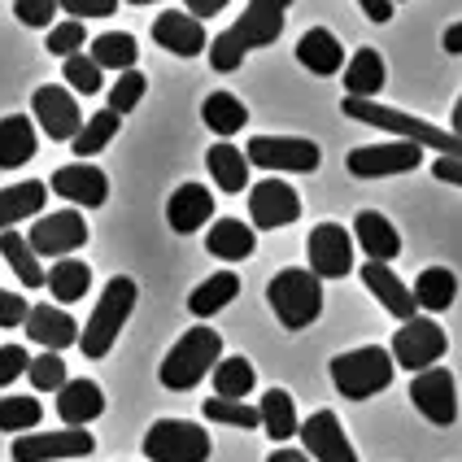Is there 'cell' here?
<instances>
[{
  "mask_svg": "<svg viewBox=\"0 0 462 462\" xmlns=\"http://www.w3.org/2000/svg\"><path fill=\"white\" fill-rule=\"evenodd\" d=\"M266 462H310V454L306 449H275Z\"/></svg>",
  "mask_w": 462,
  "mask_h": 462,
  "instance_id": "54",
  "label": "cell"
},
{
  "mask_svg": "<svg viewBox=\"0 0 462 462\" xmlns=\"http://www.w3.org/2000/svg\"><path fill=\"white\" fill-rule=\"evenodd\" d=\"M345 92L354 97V101H371L380 88H384V57L375 49H358L349 61H345Z\"/></svg>",
  "mask_w": 462,
  "mask_h": 462,
  "instance_id": "29",
  "label": "cell"
},
{
  "mask_svg": "<svg viewBox=\"0 0 462 462\" xmlns=\"http://www.w3.org/2000/svg\"><path fill=\"white\" fill-rule=\"evenodd\" d=\"M393 5H397V0H393Z\"/></svg>",
  "mask_w": 462,
  "mask_h": 462,
  "instance_id": "57",
  "label": "cell"
},
{
  "mask_svg": "<svg viewBox=\"0 0 462 462\" xmlns=\"http://www.w3.org/2000/svg\"><path fill=\"white\" fill-rule=\"evenodd\" d=\"M49 52L52 57H75L83 44H88V31H83V23H75V18H66V23H57L49 31Z\"/></svg>",
  "mask_w": 462,
  "mask_h": 462,
  "instance_id": "45",
  "label": "cell"
},
{
  "mask_svg": "<svg viewBox=\"0 0 462 462\" xmlns=\"http://www.w3.org/2000/svg\"><path fill=\"white\" fill-rule=\"evenodd\" d=\"M144 88H149V79L140 75V70H127V75L109 88V109H114L118 118H123V114H131L135 105L144 101Z\"/></svg>",
  "mask_w": 462,
  "mask_h": 462,
  "instance_id": "43",
  "label": "cell"
},
{
  "mask_svg": "<svg viewBox=\"0 0 462 462\" xmlns=\"http://www.w3.org/2000/svg\"><path fill=\"white\" fill-rule=\"evenodd\" d=\"M358 5L371 23H388V18H393V0H358Z\"/></svg>",
  "mask_w": 462,
  "mask_h": 462,
  "instance_id": "52",
  "label": "cell"
},
{
  "mask_svg": "<svg viewBox=\"0 0 462 462\" xmlns=\"http://www.w3.org/2000/svg\"><path fill=\"white\" fill-rule=\"evenodd\" d=\"M432 175H437L440 183H462V162L458 157H437V162H432Z\"/></svg>",
  "mask_w": 462,
  "mask_h": 462,
  "instance_id": "51",
  "label": "cell"
},
{
  "mask_svg": "<svg viewBox=\"0 0 462 462\" xmlns=\"http://www.w3.org/2000/svg\"><path fill=\"white\" fill-rule=\"evenodd\" d=\"M26 375H31V388H35V393H61V388L70 384L66 358H61V354H40V358H31Z\"/></svg>",
  "mask_w": 462,
  "mask_h": 462,
  "instance_id": "41",
  "label": "cell"
},
{
  "mask_svg": "<svg viewBox=\"0 0 462 462\" xmlns=\"http://www.w3.org/2000/svg\"><path fill=\"white\" fill-rule=\"evenodd\" d=\"M135 57H140V49H135V35H127V31H109V35H92V61L101 66V70H135Z\"/></svg>",
  "mask_w": 462,
  "mask_h": 462,
  "instance_id": "37",
  "label": "cell"
},
{
  "mask_svg": "<svg viewBox=\"0 0 462 462\" xmlns=\"http://www.w3.org/2000/svg\"><path fill=\"white\" fill-rule=\"evenodd\" d=\"M131 5H153V0H131Z\"/></svg>",
  "mask_w": 462,
  "mask_h": 462,
  "instance_id": "56",
  "label": "cell"
},
{
  "mask_svg": "<svg viewBox=\"0 0 462 462\" xmlns=\"http://www.w3.org/2000/svg\"><path fill=\"white\" fill-rule=\"evenodd\" d=\"M411 402L414 411L423 414L428 423H437V428H449L458 419V384H454V375L445 366H428V371L414 375Z\"/></svg>",
  "mask_w": 462,
  "mask_h": 462,
  "instance_id": "13",
  "label": "cell"
},
{
  "mask_svg": "<svg viewBox=\"0 0 462 462\" xmlns=\"http://www.w3.org/2000/svg\"><path fill=\"white\" fill-rule=\"evenodd\" d=\"M206 249L214 257H223V262H245V257H254L257 236H254V227L240 223V218H218L206 236Z\"/></svg>",
  "mask_w": 462,
  "mask_h": 462,
  "instance_id": "30",
  "label": "cell"
},
{
  "mask_svg": "<svg viewBox=\"0 0 462 462\" xmlns=\"http://www.w3.org/2000/svg\"><path fill=\"white\" fill-rule=\"evenodd\" d=\"M349 175L358 180H384V175H406V171H419L423 166V149L411 144V140H393V144H366V149H354L345 157Z\"/></svg>",
  "mask_w": 462,
  "mask_h": 462,
  "instance_id": "12",
  "label": "cell"
},
{
  "mask_svg": "<svg viewBox=\"0 0 462 462\" xmlns=\"http://www.w3.org/2000/svg\"><path fill=\"white\" fill-rule=\"evenodd\" d=\"M209 214H214V197H209V188H201V183H183L166 201V223H171V231H180V236L201 231L209 223Z\"/></svg>",
  "mask_w": 462,
  "mask_h": 462,
  "instance_id": "22",
  "label": "cell"
},
{
  "mask_svg": "<svg viewBox=\"0 0 462 462\" xmlns=\"http://www.w3.org/2000/svg\"><path fill=\"white\" fill-rule=\"evenodd\" d=\"M414 306L428 310V314H440V310L454 306V297H458V275L449 271V266H423L419 275H414Z\"/></svg>",
  "mask_w": 462,
  "mask_h": 462,
  "instance_id": "27",
  "label": "cell"
},
{
  "mask_svg": "<svg viewBox=\"0 0 462 462\" xmlns=\"http://www.w3.org/2000/svg\"><path fill=\"white\" fill-rule=\"evenodd\" d=\"M26 314H31V306H26L18 292H5L0 288V328H23Z\"/></svg>",
  "mask_w": 462,
  "mask_h": 462,
  "instance_id": "49",
  "label": "cell"
},
{
  "mask_svg": "<svg viewBox=\"0 0 462 462\" xmlns=\"http://www.w3.org/2000/svg\"><path fill=\"white\" fill-rule=\"evenodd\" d=\"M297 61L306 66L310 75L328 79V75H340L345 70V49H340V40H336L328 26H314L301 35V44H297Z\"/></svg>",
  "mask_w": 462,
  "mask_h": 462,
  "instance_id": "25",
  "label": "cell"
},
{
  "mask_svg": "<svg viewBox=\"0 0 462 462\" xmlns=\"http://www.w3.org/2000/svg\"><path fill=\"white\" fill-rule=\"evenodd\" d=\"M310 249V271L319 280H345L354 271V236L340 223H319L306 240Z\"/></svg>",
  "mask_w": 462,
  "mask_h": 462,
  "instance_id": "14",
  "label": "cell"
},
{
  "mask_svg": "<svg viewBox=\"0 0 462 462\" xmlns=\"http://www.w3.org/2000/svg\"><path fill=\"white\" fill-rule=\"evenodd\" d=\"M249 214H254V227L257 231H275V227H288L301 218V197L297 188L283 180H262L254 183L249 192Z\"/></svg>",
  "mask_w": 462,
  "mask_h": 462,
  "instance_id": "16",
  "label": "cell"
},
{
  "mask_svg": "<svg viewBox=\"0 0 462 462\" xmlns=\"http://www.w3.org/2000/svg\"><path fill=\"white\" fill-rule=\"evenodd\" d=\"M257 414H262V428H266V437L280 440V445L301 432L297 406H292V397H288L283 388H266V393H262V406H257Z\"/></svg>",
  "mask_w": 462,
  "mask_h": 462,
  "instance_id": "32",
  "label": "cell"
},
{
  "mask_svg": "<svg viewBox=\"0 0 462 462\" xmlns=\"http://www.w3.org/2000/svg\"><path fill=\"white\" fill-rule=\"evenodd\" d=\"M454 135H462V97H458V105H454Z\"/></svg>",
  "mask_w": 462,
  "mask_h": 462,
  "instance_id": "55",
  "label": "cell"
},
{
  "mask_svg": "<svg viewBox=\"0 0 462 462\" xmlns=\"http://www.w3.org/2000/svg\"><path fill=\"white\" fill-rule=\"evenodd\" d=\"M297 437L306 445L310 462H358L354 445H349V437H345V428H340V419L332 411H314L301 423Z\"/></svg>",
  "mask_w": 462,
  "mask_h": 462,
  "instance_id": "17",
  "label": "cell"
},
{
  "mask_svg": "<svg viewBox=\"0 0 462 462\" xmlns=\"http://www.w3.org/2000/svg\"><path fill=\"white\" fill-rule=\"evenodd\" d=\"M206 166L223 192H245V188H249V157L240 153L236 144H227V140H218V144L209 149Z\"/></svg>",
  "mask_w": 462,
  "mask_h": 462,
  "instance_id": "33",
  "label": "cell"
},
{
  "mask_svg": "<svg viewBox=\"0 0 462 462\" xmlns=\"http://www.w3.org/2000/svg\"><path fill=\"white\" fill-rule=\"evenodd\" d=\"M40 149V135L31 127V118L26 114H9V118H0V171H18L26 166L31 157Z\"/></svg>",
  "mask_w": 462,
  "mask_h": 462,
  "instance_id": "26",
  "label": "cell"
},
{
  "mask_svg": "<svg viewBox=\"0 0 462 462\" xmlns=\"http://www.w3.org/2000/svg\"><path fill=\"white\" fill-rule=\"evenodd\" d=\"M440 44H445V52H462V23H454V26H449Z\"/></svg>",
  "mask_w": 462,
  "mask_h": 462,
  "instance_id": "53",
  "label": "cell"
},
{
  "mask_svg": "<svg viewBox=\"0 0 462 462\" xmlns=\"http://www.w3.org/2000/svg\"><path fill=\"white\" fill-rule=\"evenodd\" d=\"M49 188L61 201H75V206H83V209H101L105 201H109V180L101 175V166H88V162L52 171Z\"/></svg>",
  "mask_w": 462,
  "mask_h": 462,
  "instance_id": "18",
  "label": "cell"
},
{
  "mask_svg": "<svg viewBox=\"0 0 462 462\" xmlns=\"http://www.w3.org/2000/svg\"><path fill=\"white\" fill-rule=\"evenodd\" d=\"M26 245L35 249V257H52V262H61V257H70L75 249L88 245V223H83V214H79V209H57V214H44V218L31 227Z\"/></svg>",
  "mask_w": 462,
  "mask_h": 462,
  "instance_id": "11",
  "label": "cell"
},
{
  "mask_svg": "<svg viewBox=\"0 0 462 462\" xmlns=\"http://www.w3.org/2000/svg\"><path fill=\"white\" fill-rule=\"evenodd\" d=\"M445 349H449V340L440 332V323H432L428 314H414L411 323H402L397 336H393V362L414 371V375L428 371V366H437L445 358Z\"/></svg>",
  "mask_w": 462,
  "mask_h": 462,
  "instance_id": "9",
  "label": "cell"
},
{
  "mask_svg": "<svg viewBox=\"0 0 462 462\" xmlns=\"http://www.w3.org/2000/svg\"><path fill=\"white\" fill-rule=\"evenodd\" d=\"M14 14L23 26H49L52 31V18H57V0H14Z\"/></svg>",
  "mask_w": 462,
  "mask_h": 462,
  "instance_id": "47",
  "label": "cell"
},
{
  "mask_svg": "<svg viewBox=\"0 0 462 462\" xmlns=\"http://www.w3.org/2000/svg\"><path fill=\"white\" fill-rule=\"evenodd\" d=\"M97 440L88 428H61V432H26L14 437V462H61V458H88Z\"/></svg>",
  "mask_w": 462,
  "mask_h": 462,
  "instance_id": "10",
  "label": "cell"
},
{
  "mask_svg": "<svg viewBox=\"0 0 462 462\" xmlns=\"http://www.w3.org/2000/svg\"><path fill=\"white\" fill-rule=\"evenodd\" d=\"M257 375L249 358H223L214 366V397H227V402H245L254 393Z\"/></svg>",
  "mask_w": 462,
  "mask_h": 462,
  "instance_id": "38",
  "label": "cell"
},
{
  "mask_svg": "<svg viewBox=\"0 0 462 462\" xmlns=\"http://www.w3.org/2000/svg\"><path fill=\"white\" fill-rule=\"evenodd\" d=\"M44 288L52 292V301L66 310V306H75V301L88 297V288H92V271H88V262H79V257H61V262H52Z\"/></svg>",
  "mask_w": 462,
  "mask_h": 462,
  "instance_id": "31",
  "label": "cell"
},
{
  "mask_svg": "<svg viewBox=\"0 0 462 462\" xmlns=\"http://www.w3.org/2000/svg\"><path fill=\"white\" fill-rule=\"evenodd\" d=\"M393 354L384 345H362V349H349V354H336L332 358V384L340 397L349 402H366L375 393H384L393 384Z\"/></svg>",
  "mask_w": 462,
  "mask_h": 462,
  "instance_id": "6",
  "label": "cell"
},
{
  "mask_svg": "<svg viewBox=\"0 0 462 462\" xmlns=\"http://www.w3.org/2000/svg\"><path fill=\"white\" fill-rule=\"evenodd\" d=\"M358 275H362V283L371 288V297H375V301H380L393 319L411 323L414 314H419V306H414V292L397 280V275H393V266H384V262H366Z\"/></svg>",
  "mask_w": 462,
  "mask_h": 462,
  "instance_id": "21",
  "label": "cell"
},
{
  "mask_svg": "<svg viewBox=\"0 0 462 462\" xmlns=\"http://www.w3.org/2000/svg\"><path fill=\"white\" fill-rule=\"evenodd\" d=\"M26 366H31V354H26L23 345H0V388L23 380Z\"/></svg>",
  "mask_w": 462,
  "mask_h": 462,
  "instance_id": "48",
  "label": "cell"
},
{
  "mask_svg": "<svg viewBox=\"0 0 462 462\" xmlns=\"http://www.w3.org/2000/svg\"><path fill=\"white\" fill-rule=\"evenodd\" d=\"M118 5L123 0H57V9H66L75 23H83V18H114Z\"/></svg>",
  "mask_w": 462,
  "mask_h": 462,
  "instance_id": "46",
  "label": "cell"
},
{
  "mask_svg": "<svg viewBox=\"0 0 462 462\" xmlns=\"http://www.w3.org/2000/svg\"><path fill=\"white\" fill-rule=\"evenodd\" d=\"M206 419L214 423H227V428H262V414L254 406H245V402H227V397H209L206 402Z\"/></svg>",
  "mask_w": 462,
  "mask_h": 462,
  "instance_id": "42",
  "label": "cell"
},
{
  "mask_svg": "<svg viewBox=\"0 0 462 462\" xmlns=\"http://www.w3.org/2000/svg\"><path fill=\"white\" fill-rule=\"evenodd\" d=\"M57 414H61L66 428H88L92 419H101L105 414L101 384H92V380H70V384L57 393Z\"/></svg>",
  "mask_w": 462,
  "mask_h": 462,
  "instance_id": "24",
  "label": "cell"
},
{
  "mask_svg": "<svg viewBox=\"0 0 462 462\" xmlns=\"http://www.w3.org/2000/svg\"><path fill=\"white\" fill-rule=\"evenodd\" d=\"M245 157H249V166H257V171H288V175H310L323 162L319 144L301 140V135H254Z\"/></svg>",
  "mask_w": 462,
  "mask_h": 462,
  "instance_id": "8",
  "label": "cell"
},
{
  "mask_svg": "<svg viewBox=\"0 0 462 462\" xmlns=\"http://www.w3.org/2000/svg\"><path fill=\"white\" fill-rule=\"evenodd\" d=\"M66 83L75 88L79 97H92V92H101V66L92 57L75 52V57H66Z\"/></svg>",
  "mask_w": 462,
  "mask_h": 462,
  "instance_id": "44",
  "label": "cell"
},
{
  "mask_svg": "<svg viewBox=\"0 0 462 462\" xmlns=\"http://www.w3.org/2000/svg\"><path fill=\"white\" fill-rule=\"evenodd\" d=\"M340 109H345V118H354V123L393 131V135L411 140V144H419V149H437L440 157H458L462 162V135H454V131H437L432 123H423V118H414V114H402V109H393V105H375V101H354V97H345Z\"/></svg>",
  "mask_w": 462,
  "mask_h": 462,
  "instance_id": "2",
  "label": "cell"
},
{
  "mask_svg": "<svg viewBox=\"0 0 462 462\" xmlns=\"http://www.w3.org/2000/svg\"><path fill=\"white\" fill-rule=\"evenodd\" d=\"M218 362H223V336L201 323V328H192V332H183L175 340V349L157 366V380L171 393H188V388L201 384L206 375H214Z\"/></svg>",
  "mask_w": 462,
  "mask_h": 462,
  "instance_id": "3",
  "label": "cell"
},
{
  "mask_svg": "<svg viewBox=\"0 0 462 462\" xmlns=\"http://www.w3.org/2000/svg\"><path fill=\"white\" fill-rule=\"evenodd\" d=\"M31 109H35V118H40V127L49 140H61V144H75V135L83 131V114H79V101L66 92V88H57V83H44V88H35V97H31Z\"/></svg>",
  "mask_w": 462,
  "mask_h": 462,
  "instance_id": "15",
  "label": "cell"
},
{
  "mask_svg": "<svg viewBox=\"0 0 462 462\" xmlns=\"http://www.w3.org/2000/svg\"><path fill=\"white\" fill-rule=\"evenodd\" d=\"M266 301H271L275 319H280L288 332H301V328H310L323 314V280L310 266H288V271H280L271 280Z\"/></svg>",
  "mask_w": 462,
  "mask_h": 462,
  "instance_id": "5",
  "label": "cell"
},
{
  "mask_svg": "<svg viewBox=\"0 0 462 462\" xmlns=\"http://www.w3.org/2000/svg\"><path fill=\"white\" fill-rule=\"evenodd\" d=\"M49 201V183L26 180L14 188H0V231H14V223H23L31 214H40Z\"/></svg>",
  "mask_w": 462,
  "mask_h": 462,
  "instance_id": "28",
  "label": "cell"
},
{
  "mask_svg": "<svg viewBox=\"0 0 462 462\" xmlns=\"http://www.w3.org/2000/svg\"><path fill=\"white\" fill-rule=\"evenodd\" d=\"M0 257L14 266V275H18L26 288H44L49 271L40 266V257H35V249L26 245V236H18V231H0Z\"/></svg>",
  "mask_w": 462,
  "mask_h": 462,
  "instance_id": "35",
  "label": "cell"
},
{
  "mask_svg": "<svg viewBox=\"0 0 462 462\" xmlns=\"http://www.w3.org/2000/svg\"><path fill=\"white\" fill-rule=\"evenodd\" d=\"M135 297H140V288H135V280H127V275H114V280L105 283L101 301H97L92 319H88V328L79 332L83 358L101 362L105 354L114 349V340H118V332L127 328L131 310H135Z\"/></svg>",
  "mask_w": 462,
  "mask_h": 462,
  "instance_id": "4",
  "label": "cell"
},
{
  "mask_svg": "<svg viewBox=\"0 0 462 462\" xmlns=\"http://www.w3.org/2000/svg\"><path fill=\"white\" fill-rule=\"evenodd\" d=\"M153 40L166 52H175V57H201V52L209 49L206 26L197 23L192 14H183V9H166V14L157 18V23H153Z\"/></svg>",
  "mask_w": 462,
  "mask_h": 462,
  "instance_id": "20",
  "label": "cell"
},
{
  "mask_svg": "<svg viewBox=\"0 0 462 462\" xmlns=\"http://www.w3.org/2000/svg\"><path fill=\"white\" fill-rule=\"evenodd\" d=\"M209 432L188 419H157L144 437L149 462H209Z\"/></svg>",
  "mask_w": 462,
  "mask_h": 462,
  "instance_id": "7",
  "label": "cell"
},
{
  "mask_svg": "<svg viewBox=\"0 0 462 462\" xmlns=\"http://www.w3.org/2000/svg\"><path fill=\"white\" fill-rule=\"evenodd\" d=\"M236 297H240V275H231V271H218V275H209L201 288H192V297H188V310H192L197 319H209V314L227 310Z\"/></svg>",
  "mask_w": 462,
  "mask_h": 462,
  "instance_id": "34",
  "label": "cell"
},
{
  "mask_svg": "<svg viewBox=\"0 0 462 462\" xmlns=\"http://www.w3.org/2000/svg\"><path fill=\"white\" fill-rule=\"evenodd\" d=\"M118 127H123V118H118L114 109H101V114H92V118L83 123V131L75 135V144H70V149H75L79 157L101 153L105 144H109V140L118 135Z\"/></svg>",
  "mask_w": 462,
  "mask_h": 462,
  "instance_id": "39",
  "label": "cell"
},
{
  "mask_svg": "<svg viewBox=\"0 0 462 462\" xmlns=\"http://www.w3.org/2000/svg\"><path fill=\"white\" fill-rule=\"evenodd\" d=\"M23 328H26V336L44 349V354H61V349L79 345V332H83V328H79L61 306H31V314H26Z\"/></svg>",
  "mask_w": 462,
  "mask_h": 462,
  "instance_id": "19",
  "label": "cell"
},
{
  "mask_svg": "<svg viewBox=\"0 0 462 462\" xmlns=\"http://www.w3.org/2000/svg\"><path fill=\"white\" fill-rule=\"evenodd\" d=\"M227 9V0H183V14H192L197 23H206V18H218Z\"/></svg>",
  "mask_w": 462,
  "mask_h": 462,
  "instance_id": "50",
  "label": "cell"
},
{
  "mask_svg": "<svg viewBox=\"0 0 462 462\" xmlns=\"http://www.w3.org/2000/svg\"><path fill=\"white\" fill-rule=\"evenodd\" d=\"M201 118H206V127L218 135V140H227V135H236V131L249 123V109L240 105V97H231V92H214V97H206V105H201Z\"/></svg>",
  "mask_w": 462,
  "mask_h": 462,
  "instance_id": "36",
  "label": "cell"
},
{
  "mask_svg": "<svg viewBox=\"0 0 462 462\" xmlns=\"http://www.w3.org/2000/svg\"><path fill=\"white\" fill-rule=\"evenodd\" d=\"M288 5H292V0H249L240 18H236L223 35L209 40V66H214L218 75H231V70H240V61H245L249 49H271L283 35Z\"/></svg>",
  "mask_w": 462,
  "mask_h": 462,
  "instance_id": "1",
  "label": "cell"
},
{
  "mask_svg": "<svg viewBox=\"0 0 462 462\" xmlns=\"http://www.w3.org/2000/svg\"><path fill=\"white\" fill-rule=\"evenodd\" d=\"M354 240H358V249L366 254V262H393V257L402 254V236L397 227L388 223L380 209H362L358 218H354Z\"/></svg>",
  "mask_w": 462,
  "mask_h": 462,
  "instance_id": "23",
  "label": "cell"
},
{
  "mask_svg": "<svg viewBox=\"0 0 462 462\" xmlns=\"http://www.w3.org/2000/svg\"><path fill=\"white\" fill-rule=\"evenodd\" d=\"M40 419H44V406L35 397H5L0 402V432L26 437L31 428H40Z\"/></svg>",
  "mask_w": 462,
  "mask_h": 462,
  "instance_id": "40",
  "label": "cell"
}]
</instances>
